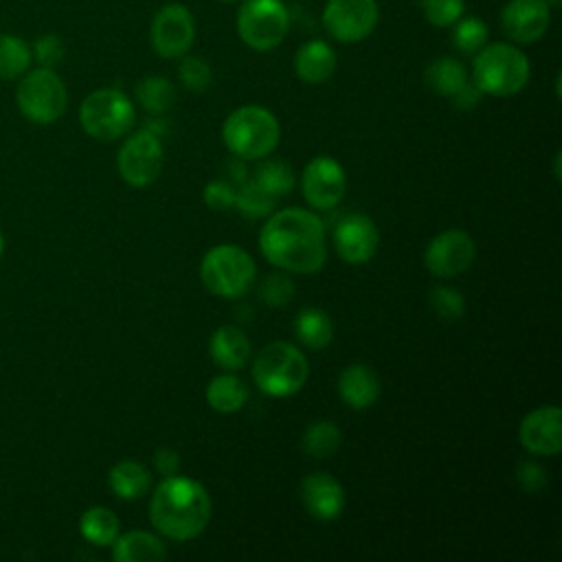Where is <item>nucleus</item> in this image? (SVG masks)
<instances>
[{"label":"nucleus","instance_id":"nucleus-1","mask_svg":"<svg viewBox=\"0 0 562 562\" xmlns=\"http://www.w3.org/2000/svg\"><path fill=\"white\" fill-rule=\"evenodd\" d=\"M259 250L274 268L314 274L327 261L325 224L314 211L301 206L272 211L259 233Z\"/></svg>","mask_w":562,"mask_h":562},{"label":"nucleus","instance_id":"nucleus-2","mask_svg":"<svg viewBox=\"0 0 562 562\" xmlns=\"http://www.w3.org/2000/svg\"><path fill=\"white\" fill-rule=\"evenodd\" d=\"M213 503L206 487L189 476L171 474L154 487L149 520L165 538L184 542L198 538L211 520Z\"/></svg>","mask_w":562,"mask_h":562},{"label":"nucleus","instance_id":"nucleus-3","mask_svg":"<svg viewBox=\"0 0 562 562\" xmlns=\"http://www.w3.org/2000/svg\"><path fill=\"white\" fill-rule=\"evenodd\" d=\"M531 75V64L527 55L505 42L485 44L474 53L472 61V83L492 97H514L518 94Z\"/></svg>","mask_w":562,"mask_h":562},{"label":"nucleus","instance_id":"nucleus-4","mask_svg":"<svg viewBox=\"0 0 562 562\" xmlns=\"http://www.w3.org/2000/svg\"><path fill=\"white\" fill-rule=\"evenodd\" d=\"M281 138L277 116L263 105H241L233 110L222 125L226 149L241 160H261L274 151Z\"/></svg>","mask_w":562,"mask_h":562},{"label":"nucleus","instance_id":"nucleus-5","mask_svg":"<svg viewBox=\"0 0 562 562\" xmlns=\"http://www.w3.org/2000/svg\"><path fill=\"white\" fill-rule=\"evenodd\" d=\"M310 375L305 353L285 340L266 345L252 360V380L270 397H290L299 393Z\"/></svg>","mask_w":562,"mask_h":562},{"label":"nucleus","instance_id":"nucleus-6","mask_svg":"<svg viewBox=\"0 0 562 562\" xmlns=\"http://www.w3.org/2000/svg\"><path fill=\"white\" fill-rule=\"evenodd\" d=\"M257 266L252 257L235 244H220L204 252L200 279L204 288L222 299H239L252 285Z\"/></svg>","mask_w":562,"mask_h":562},{"label":"nucleus","instance_id":"nucleus-7","mask_svg":"<svg viewBox=\"0 0 562 562\" xmlns=\"http://www.w3.org/2000/svg\"><path fill=\"white\" fill-rule=\"evenodd\" d=\"M136 121L134 103L116 88H99L90 92L79 108V123L94 140H116L132 130Z\"/></svg>","mask_w":562,"mask_h":562},{"label":"nucleus","instance_id":"nucleus-8","mask_svg":"<svg viewBox=\"0 0 562 562\" xmlns=\"http://www.w3.org/2000/svg\"><path fill=\"white\" fill-rule=\"evenodd\" d=\"M290 29V15L281 0H244L237 11L239 40L259 53L277 48Z\"/></svg>","mask_w":562,"mask_h":562},{"label":"nucleus","instance_id":"nucleus-9","mask_svg":"<svg viewBox=\"0 0 562 562\" xmlns=\"http://www.w3.org/2000/svg\"><path fill=\"white\" fill-rule=\"evenodd\" d=\"M15 101L20 112L29 121L37 125H48L66 112L68 94L59 75L53 68L40 66L37 70H31L22 77L15 92Z\"/></svg>","mask_w":562,"mask_h":562},{"label":"nucleus","instance_id":"nucleus-10","mask_svg":"<svg viewBox=\"0 0 562 562\" xmlns=\"http://www.w3.org/2000/svg\"><path fill=\"white\" fill-rule=\"evenodd\" d=\"M162 143L149 130H140L132 134L119 149L116 169L119 176L136 189L149 187L158 180L162 171Z\"/></svg>","mask_w":562,"mask_h":562},{"label":"nucleus","instance_id":"nucleus-11","mask_svg":"<svg viewBox=\"0 0 562 562\" xmlns=\"http://www.w3.org/2000/svg\"><path fill=\"white\" fill-rule=\"evenodd\" d=\"M380 20L375 0H327L323 26L340 44H356L369 37Z\"/></svg>","mask_w":562,"mask_h":562},{"label":"nucleus","instance_id":"nucleus-12","mask_svg":"<svg viewBox=\"0 0 562 562\" xmlns=\"http://www.w3.org/2000/svg\"><path fill=\"white\" fill-rule=\"evenodd\" d=\"M193 40L195 20L184 4L169 2L156 11L149 26V42L156 55L165 59H178L189 53Z\"/></svg>","mask_w":562,"mask_h":562},{"label":"nucleus","instance_id":"nucleus-13","mask_svg":"<svg viewBox=\"0 0 562 562\" xmlns=\"http://www.w3.org/2000/svg\"><path fill=\"white\" fill-rule=\"evenodd\" d=\"M476 257V244L470 233L461 228H448L435 235L426 250L424 263L428 272L437 279H450L465 272Z\"/></svg>","mask_w":562,"mask_h":562},{"label":"nucleus","instance_id":"nucleus-14","mask_svg":"<svg viewBox=\"0 0 562 562\" xmlns=\"http://www.w3.org/2000/svg\"><path fill=\"white\" fill-rule=\"evenodd\" d=\"M301 191L312 209L329 211L338 206L347 191L342 165L331 156L312 158L301 173Z\"/></svg>","mask_w":562,"mask_h":562},{"label":"nucleus","instance_id":"nucleus-15","mask_svg":"<svg viewBox=\"0 0 562 562\" xmlns=\"http://www.w3.org/2000/svg\"><path fill=\"white\" fill-rule=\"evenodd\" d=\"M334 250L336 255L351 266L367 263L380 244V233L375 222L364 213H349L334 228Z\"/></svg>","mask_w":562,"mask_h":562},{"label":"nucleus","instance_id":"nucleus-16","mask_svg":"<svg viewBox=\"0 0 562 562\" xmlns=\"http://www.w3.org/2000/svg\"><path fill=\"white\" fill-rule=\"evenodd\" d=\"M551 24L547 0H509L501 11L503 33L514 44H536Z\"/></svg>","mask_w":562,"mask_h":562},{"label":"nucleus","instance_id":"nucleus-17","mask_svg":"<svg viewBox=\"0 0 562 562\" xmlns=\"http://www.w3.org/2000/svg\"><path fill=\"white\" fill-rule=\"evenodd\" d=\"M520 446L538 457H555L562 450V411L540 406L527 413L518 428Z\"/></svg>","mask_w":562,"mask_h":562},{"label":"nucleus","instance_id":"nucleus-18","mask_svg":"<svg viewBox=\"0 0 562 562\" xmlns=\"http://www.w3.org/2000/svg\"><path fill=\"white\" fill-rule=\"evenodd\" d=\"M301 501L316 520H334L342 514L347 496L338 479L327 472H310L301 481Z\"/></svg>","mask_w":562,"mask_h":562},{"label":"nucleus","instance_id":"nucleus-19","mask_svg":"<svg viewBox=\"0 0 562 562\" xmlns=\"http://www.w3.org/2000/svg\"><path fill=\"white\" fill-rule=\"evenodd\" d=\"M380 393L382 382L369 364H349L338 375V395L353 411L371 408L378 402Z\"/></svg>","mask_w":562,"mask_h":562},{"label":"nucleus","instance_id":"nucleus-20","mask_svg":"<svg viewBox=\"0 0 562 562\" xmlns=\"http://www.w3.org/2000/svg\"><path fill=\"white\" fill-rule=\"evenodd\" d=\"M294 72L305 83H325L336 72V53L323 40H310L294 53Z\"/></svg>","mask_w":562,"mask_h":562},{"label":"nucleus","instance_id":"nucleus-21","mask_svg":"<svg viewBox=\"0 0 562 562\" xmlns=\"http://www.w3.org/2000/svg\"><path fill=\"white\" fill-rule=\"evenodd\" d=\"M209 353L220 369L237 371L250 358V340L244 329L235 325H222L209 340Z\"/></svg>","mask_w":562,"mask_h":562},{"label":"nucleus","instance_id":"nucleus-22","mask_svg":"<svg viewBox=\"0 0 562 562\" xmlns=\"http://www.w3.org/2000/svg\"><path fill=\"white\" fill-rule=\"evenodd\" d=\"M116 562H162L167 558L165 542L149 531H125L119 533L110 544Z\"/></svg>","mask_w":562,"mask_h":562},{"label":"nucleus","instance_id":"nucleus-23","mask_svg":"<svg viewBox=\"0 0 562 562\" xmlns=\"http://www.w3.org/2000/svg\"><path fill=\"white\" fill-rule=\"evenodd\" d=\"M108 485L116 498L136 501L151 490V472L132 459H123L112 465L108 474Z\"/></svg>","mask_w":562,"mask_h":562},{"label":"nucleus","instance_id":"nucleus-24","mask_svg":"<svg viewBox=\"0 0 562 562\" xmlns=\"http://www.w3.org/2000/svg\"><path fill=\"white\" fill-rule=\"evenodd\" d=\"M294 336L303 347L321 351L329 347V342L334 340V323L325 310L305 307L299 312L294 321Z\"/></svg>","mask_w":562,"mask_h":562},{"label":"nucleus","instance_id":"nucleus-25","mask_svg":"<svg viewBox=\"0 0 562 562\" xmlns=\"http://www.w3.org/2000/svg\"><path fill=\"white\" fill-rule=\"evenodd\" d=\"M206 404L217 411V413H237L246 400H248V389L246 384L233 375L231 371L222 373V375H215L209 384H206Z\"/></svg>","mask_w":562,"mask_h":562},{"label":"nucleus","instance_id":"nucleus-26","mask_svg":"<svg viewBox=\"0 0 562 562\" xmlns=\"http://www.w3.org/2000/svg\"><path fill=\"white\" fill-rule=\"evenodd\" d=\"M79 531H81L83 540H88L90 544L110 547L116 540V536L121 533V522L112 509H108L103 505H94L81 514Z\"/></svg>","mask_w":562,"mask_h":562},{"label":"nucleus","instance_id":"nucleus-27","mask_svg":"<svg viewBox=\"0 0 562 562\" xmlns=\"http://www.w3.org/2000/svg\"><path fill=\"white\" fill-rule=\"evenodd\" d=\"M424 81L435 94L450 99L468 81V72L454 57H439L426 66Z\"/></svg>","mask_w":562,"mask_h":562},{"label":"nucleus","instance_id":"nucleus-28","mask_svg":"<svg viewBox=\"0 0 562 562\" xmlns=\"http://www.w3.org/2000/svg\"><path fill=\"white\" fill-rule=\"evenodd\" d=\"M340 443H342V432L329 419L312 422L301 437V448L312 459H329L331 454L338 452Z\"/></svg>","mask_w":562,"mask_h":562},{"label":"nucleus","instance_id":"nucleus-29","mask_svg":"<svg viewBox=\"0 0 562 562\" xmlns=\"http://www.w3.org/2000/svg\"><path fill=\"white\" fill-rule=\"evenodd\" d=\"M277 200L272 193H268L259 182L246 180L235 189V209L248 217V220H261L268 217L277 209Z\"/></svg>","mask_w":562,"mask_h":562},{"label":"nucleus","instance_id":"nucleus-30","mask_svg":"<svg viewBox=\"0 0 562 562\" xmlns=\"http://www.w3.org/2000/svg\"><path fill=\"white\" fill-rule=\"evenodd\" d=\"M136 101L149 114H165L176 103V86L165 77H145L136 83Z\"/></svg>","mask_w":562,"mask_h":562},{"label":"nucleus","instance_id":"nucleus-31","mask_svg":"<svg viewBox=\"0 0 562 562\" xmlns=\"http://www.w3.org/2000/svg\"><path fill=\"white\" fill-rule=\"evenodd\" d=\"M252 180L259 182L274 198H283V195L292 193V189L296 184V173L285 160H277V158L263 160L261 158V162L255 169Z\"/></svg>","mask_w":562,"mask_h":562},{"label":"nucleus","instance_id":"nucleus-32","mask_svg":"<svg viewBox=\"0 0 562 562\" xmlns=\"http://www.w3.org/2000/svg\"><path fill=\"white\" fill-rule=\"evenodd\" d=\"M31 48L15 35H0V79H15L26 72Z\"/></svg>","mask_w":562,"mask_h":562},{"label":"nucleus","instance_id":"nucleus-33","mask_svg":"<svg viewBox=\"0 0 562 562\" xmlns=\"http://www.w3.org/2000/svg\"><path fill=\"white\" fill-rule=\"evenodd\" d=\"M452 26V42L461 53L474 55L487 44V26L481 18H463Z\"/></svg>","mask_w":562,"mask_h":562},{"label":"nucleus","instance_id":"nucleus-34","mask_svg":"<svg viewBox=\"0 0 562 562\" xmlns=\"http://www.w3.org/2000/svg\"><path fill=\"white\" fill-rule=\"evenodd\" d=\"M428 303L432 307V312L441 318V321H459L465 314V299L459 290L448 288V285H435L428 294Z\"/></svg>","mask_w":562,"mask_h":562},{"label":"nucleus","instance_id":"nucleus-35","mask_svg":"<svg viewBox=\"0 0 562 562\" xmlns=\"http://www.w3.org/2000/svg\"><path fill=\"white\" fill-rule=\"evenodd\" d=\"M178 77L184 88L193 92H204L213 81V70L206 64V59L198 55H182V61L178 66Z\"/></svg>","mask_w":562,"mask_h":562},{"label":"nucleus","instance_id":"nucleus-36","mask_svg":"<svg viewBox=\"0 0 562 562\" xmlns=\"http://www.w3.org/2000/svg\"><path fill=\"white\" fill-rule=\"evenodd\" d=\"M294 281L283 272L268 274L259 285V296L270 307H283L294 299Z\"/></svg>","mask_w":562,"mask_h":562},{"label":"nucleus","instance_id":"nucleus-37","mask_svg":"<svg viewBox=\"0 0 562 562\" xmlns=\"http://www.w3.org/2000/svg\"><path fill=\"white\" fill-rule=\"evenodd\" d=\"M426 20L432 26H452L463 9H465V0H419Z\"/></svg>","mask_w":562,"mask_h":562},{"label":"nucleus","instance_id":"nucleus-38","mask_svg":"<svg viewBox=\"0 0 562 562\" xmlns=\"http://www.w3.org/2000/svg\"><path fill=\"white\" fill-rule=\"evenodd\" d=\"M202 200L213 211H226L235 204V187L226 180H211L202 189Z\"/></svg>","mask_w":562,"mask_h":562},{"label":"nucleus","instance_id":"nucleus-39","mask_svg":"<svg viewBox=\"0 0 562 562\" xmlns=\"http://www.w3.org/2000/svg\"><path fill=\"white\" fill-rule=\"evenodd\" d=\"M33 53L44 68H53L64 59V42L57 35H44L35 42Z\"/></svg>","mask_w":562,"mask_h":562},{"label":"nucleus","instance_id":"nucleus-40","mask_svg":"<svg viewBox=\"0 0 562 562\" xmlns=\"http://www.w3.org/2000/svg\"><path fill=\"white\" fill-rule=\"evenodd\" d=\"M516 476H518V483L522 485V490H527V492H538V490H542V485H547V472L533 461L520 463Z\"/></svg>","mask_w":562,"mask_h":562},{"label":"nucleus","instance_id":"nucleus-41","mask_svg":"<svg viewBox=\"0 0 562 562\" xmlns=\"http://www.w3.org/2000/svg\"><path fill=\"white\" fill-rule=\"evenodd\" d=\"M481 99H483V92L470 79L450 97L452 105L459 108V110H472L481 103Z\"/></svg>","mask_w":562,"mask_h":562},{"label":"nucleus","instance_id":"nucleus-42","mask_svg":"<svg viewBox=\"0 0 562 562\" xmlns=\"http://www.w3.org/2000/svg\"><path fill=\"white\" fill-rule=\"evenodd\" d=\"M154 468L162 476L178 474L180 472V457H178V452L171 450V448H158L156 454H154Z\"/></svg>","mask_w":562,"mask_h":562},{"label":"nucleus","instance_id":"nucleus-43","mask_svg":"<svg viewBox=\"0 0 562 562\" xmlns=\"http://www.w3.org/2000/svg\"><path fill=\"white\" fill-rule=\"evenodd\" d=\"M553 176H555V180H560V151H555V156H553Z\"/></svg>","mask_w":562,"mask_h":562},{"label":"nucleus","instance_id":"nucleus-44","mask_svg":"<svg viewBox=\"0 0 562 562\" xmlns=\"http://www.w3.org/2000/svg\"><path fill=\"white\" fill-rule=\"evenodd\" d=\"M2 252H4V237H2V233H0V257H2Z\"/></svg>","mask_w":562,"mask_h":562},{"label":"nucleus","instance_id":"nucleus-45","mask_svg":"<svg viewBox=\"0 0 562 562\" xmlns=\"http://www.w3.org/2000/svg\"><path fill=\"white\" fill-rule=\"evenodd\" d=\"M547 4H549V7H558L560 0H547Z\"/></svg>","mask_w":562,"mask_h":562},{"label":"nucleus","instance_id":"nucleus-46","mask_svg":"<svg viewBox=\"0 0 562 562\" xmlns=\"http://www.w3.org/2000/svg\"><path fill=\"white\" fill-rule=\"evenodd\" d=\"M222 2H233V0H222Z\"/></svg>","mask_w":562,"mask_h":562}]
</instances>
